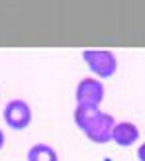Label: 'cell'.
<instances>
[{
	"label": "cell",
	"instance_id": "277c9868",
	"mask_svg": "<svg viewBox=\"0 0 145 161\" xmlns=\"http://www.w3.org/2000/svg\"><path fill=\"white\" fill-rule=\"evenodd\" d=\"M2 116H4L6 126L16 130V132L26 130L31 124V108H30V104L22 98H14V100L8 102L4 106Z\"/></svg>",
	"mask_w": 145,
	"mask_h": 161
},
{
	"label": "cell",
	"instance_id": "8992f818",
	"mask_svg": "<svg viewBox=\"0 0 145 161\" xmlns=\"http://www.w3.org/2000/svg\"><path fill=\"white\" fill-rule=\"evenodd\" d=\"M28 161H59V155L47 143H35L28 149Z\"/></svg>",
	"mask_w": 145,
	"mask_h": 161
},
{
	"label": "cell",
	"instance_id": "7a4b0ae2",
	"mask_svg": "<svg viewBox=\"0 0 145 161\" xmlns=\"http://www.w3.org/2000/svg\"><path fill=\"white\" fill-rule=\"evenodd\" d=\"M83 59L98 79H110L118 71V59L108 49H84Z\"/></svg>",
	"mask_w": 145,
	"mask_h": 161
},
{
	"label": "cell",
	"instance_id": "3957f363",
	"mask_svg": "<svg viewBox=\"0 0 145 161\" xmlns=\"http://www.w3.org/2000/svg\"><path fill=\"white\" fill-rule=\"evenodd\" d=\"M75 98H77V106L100 108V104L104 100V85H102V80L96 79V77H84L77 85Z\"/></svg>",
	"mask_w": 145,
	"mask_h": 161
},
{
	"label": "cell",
	"instance_id": "6da1fadb",
	"mask_svg": "<svg viewBox=\"0 0 145 161\" xmlns=\"http://www.w3.org/2000/svg\"><path fill=\"white\" fill-rule=\"evenodd\" d=\"M75 124L86 134L92 143H108L112 142L116 120L112 114H106L100 108L92 106H77L75 108Z\"/></svg>",
	"mask_w": 145,
	"mask_h": 161
},
{
	"label": "cell",
	"instance_id": "5b68a950",
	"mask_svg": "<svg viewBox=\"0 0 145 161\" xmlns=\"http://www.w3.org/2000/svg\"><path fill=\"white\" fill-rule=\"evenodd\" d=\"M139 140V128L132 122H116L114 132H112V142L120 147H132Z\"/></svg>",
	"mask_w": 145,
	"mask_h": 161
},
{
	"label": "cell",
	"instance_id": "ba28073f",
	"mask_svg": "<svg viewBox=\"0 0 145 161\" xmlns=\"http://www.w3.org/2000/svg\"><path fill=\"white\" fill-rule=\"evenodd\" d=\"M4 143H6V136H4V132L0 130V149L4 147Z\"/></svg>",
	"mask_w": 145,
	"mask_h": 161
},
{
	"label": "cell",
	"instance_id": "52a82bcc",
	"mask_svg": "<svg viewBox=\"0 0 145 161\" xmlns=\"http://www.w3.org/2000/svg\"><path fill=\"white\" fill-rule=\"evenodd\" d=\"M137 159L139 161H145V142L139 146V149H137Z\"/></svg>",
	"mask_w": 145,
	"mask_h": 161
}]
</instances>
